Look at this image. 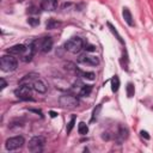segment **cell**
I'll list each match as a JSON object with an SVG mask.
<instances>
[{"mask_svg":"<svg viewBox=\"0 0 153 153\" xmlns=\"http://www.w3.org/2000/svg\"><path fill=\"white\" fill-rule=\"evenodd\" d=\"M31 44L35 50H39L42 53H48L53 48V39H51V37H43V38L33 41Z\"/></svg>","mask_w":153,"mask_h":153,"instance_id":"cell-2","label":"cell"},{"mask_svg":"<svg viewBox=\"0 0 153 153\" xmlns=\"http://www.w3.org/2000/svg\"><path fill=\"white\" fill-rule=\"evenodd\" d=\"M108 26H109V29H110V31L116 36V38L120 41V43H122V44H124V42H123V39H122V37H121V35L117 32V30H116V27L111 24V23H108Z\"/></svg>","mask_w":153,"mask_h":153,"instance_id":"cell-16","label":"cell"},{"mask_svg":"<svg viewBox=\"0 0 153 153\" xmlns=\"http://www.w3.org/2000/svg\"><path fill=\"white\" fill-rule=\"evenodd\" d=\"M50 116H51V117H55V116H56V112H54V111H50Z\"/></svg>","mask_w":153,"mask_h":153,"instance_id":"cell-28","label":"cell"},{"mask_svg":"<svg viewBox=\"0 0 153 153\" xmlns=\"http://www.w3.org/2000/svg\"><path fill=\"white\" fill-rule=\"evenodd\" d=\"M141 135H142V136H145L146 139H149V136L147 135V131H143V130H142V131H141Z\"/></svg>","mask_w":153,"mask_h":153,"instance_id":"cell-27","label":"cell"},{"mask_svg":"<svg viewBox=\"0 0 153 153\" xmlns=\"http://www.w3.org/2000/svg\"><path fill=\"white\" fill-rule=\"evenodd\" d=\"M91 92H92V86L91 85H82L81 88H80L79 94L81 97H87V96L91 94Z\"/></svg>","mask_w":153,"mask_h":153,"instance_id":"cell-15","label":"cell"},{"mask_svg":"<svg viewBox=\"0 0 153 153\" xmlns=\"http://www.w3.org/2000/svg\"><path fill=\"white\" fill-rule=\"evenodd\" d=\"M79 63H82V65H88V66H97L99 63V59L96 56V55H91V54H81L78 60H76Z\"/></svg>","mask_w":153,"mask_h":153,"instance_id":"cell-8","label":"cell"},{"mask_svg":"<svg viewBox=\"0 0 153 153\" xmlns=\"http://www.w3.org/2000/svg\"><path fill=\"white\" fill-rule=\"evenodd\" d=\"M6 51H7V54H11V55H14V56H22L23 57L24 55L27 54L29 47H26L24 44H16V45L8 48Z\"/></svg>","mask_w":153,"mask_h":153,"instance_id":"cell-9","label":"cell"},{"mask_svg":"<svg viewBox=\"0 0 153 153\" xmlns=\"http://www.w3.org/2000/svg\"><path fill=\"white\" fill-rule=\"evenodd\" d=\"M74 123H75V117L73 116L72 117V120L68 122V126H67V128H66V130H67V133H71V130H72V128L74 127Z\"/></svg>","mask_w":153,"mask_h":153,"instance_id":"cell-23","label":"cell"},{"mask_svg":"<svg viewBox=\"0 0 153 153\" xmlns=\"http://www.w3.org/2000/svg\"><path fill=\"white\" fill-rule=\"evenodd\" d=\"M100 110H102V105H100V104H98V105H97V106L93 109V112H92V117H91V122H93L94 120H97V118H98Z\"/></svg>","mask_w":153,"mask_h":153,"instance_id":"cell-19","label":"cell"},{"mask_svg":"<svg viewBox=\"0 0 153 153\" xmlns=\"http://www.w3.org/2000/svg\"><path fill=\"white\" fill-rule=\"evenodd\" d=\"M31 86H32V88H33L36 92H38V93H45V92H47V88H48L47 84H45L43 80H41L39 78L36 79V80L31 84Z\"/></svg>","mask_w":153,"mask_h":153,"instance_id":"cell-10","label":"cell"},{"mask_svg":"<svg viewBox=\"0 0 153 153\" xmlns=\"http://www.w3.org/2000/svg\"><path fill=\"white\" fill-rule=\"evenodd\" d=\"M6 86H7V84H6L5 79H1V90H4V88H5Z\"/></svg>","mask_w":153,"mask_h":153,"instance_id":"cell-24","label":"cell"},{"mask_svg":"<svg viewBox=\"0 0 153 153\" xmlns=\"http://www.w3.org/2000/svg\"><path fill=\"white\" fill-rule=\"evenodd\" d=\"M134 93H135L134 85H133L131 82H128V85H127V96H128L129 98H131V97L134 96Z\"/></svg>","mask_w":153,"mask_h":153,"instance_id":"cell-20","label":"cell"},{"mask_svg":"<svg viewBox=\"0 0 153 153\" xmlns=\"http://www.w3.org/2000/svg\"><path fill=\"white\" fill-rule=\"evenodd\" d=\"M25 143V140L23 136H13V137H10L6 140L5 142V148L7 151H16L18 148H20Z\"/></svg>","mask_w":153,"mask_h":153,"instance_id":"cell-6","label":"cell"},{"mask_svg":"<svg viewBox=\"0 0 153 153\" xmlns=\"http://www.w3.org/2000/svg\"><path fill=\"white\" fill-rule=\"evenodd\" d=\"M78 74H79V76L88 79V80H93L94 79V73H92V72H81V71L78 69Z\"/></svg>","mask_w":153,"mask_h":153,"instance_id":"cell-18","label":"cell"},{"mask_svg":"<svg viewBox=\"0 0 153 153\" xmlns=\"http://www.w3.org/2000/svg\"><path fill=\"white\" fill-rule=\"evenodd\" d=\"M85 49H86L87 51H93V50H94L96 48H94L93 45H87V48H85Z\"/></svg>","mask_w":153,"mask_h":153,"instance_id":"cell-25","label":"cell"},{"mask_svg":"<svg viewBox=\"0 0 153 153\" xmlns=\"http://www.w3.org/2000/svg\"><path fill=\"white\" fill-rule=\"evenodd\" d=\"M32 86L29 84H20V86L14 91V94L22 99V100H31V93H32Z\"/></svg>","mask_w":153,"mask_h":153,"instance_id":"cell-4","label":"cell"},{"mask_svg":"<svg viewBox=\"0 0 153 153\" xmlns=\"http://www.w3.org/2000/svg\"><path fill=\"white\" fill-rule=\"evenodd\" d=\"M118 88H120V78H118V75H114L111 78V91L117 92Z\"/></svg>","mask_w":153,"mask_h":153,"instance_id":"cell-14","label":"cell"},{"mask_svg":"<svg viewBox=\"0 0 153 153\" xmlns=\"http://www.w3.org/2000/svg\"><path fill=\"white\" fill-rule=\"evenodd\" d=\"M59 103L62 108H76L79 105V98L73 96V94H63L59 98Z\"/></svg>","mask_w":153,"mask_h":153,"instance_id":"cell-5","label":"cell"},{"mask_svg":"<svg viewBox=\"0 0 153 153\" xmlns=\"http://www.w3.org/2000/svg\"><path fill=\"white\" fill-rule=\"evenodd\" d=\"M29 12H30V13H37L38 11H36V7H30V8H29Z\"/></svg>","mask_w":153,"mask_h":153,"instance_id":"cell-26","label":"cell"},{"mask_svg":"<svg viewBox=\"0 0 153 153\" xmlns=\"http://www.w3.org/2000/svg\"><path fill=\"white\" fill-rule=\"evenodd\" d=\"M78 131H79L80 135H86L87 131H88V127H87V124H86L85 122H80L79 126H78Z\"/></svg>","mask_w":153,"mask_h":153,"instance_id":"cell-17","label":"cell"},{"mask_svg":"<svg viewBox=\"0 0 153 153\" xmlns=\"http://www.w3.org/2000/svg\"><path fill=\"white\" fill-rule=\"evenodd\" d=\"M57 5L59 0H43L41 7L44 11H55L57 8Z\"/></svg>","mask_w":153,"mask_h":153,"instance_id":"cell-11","label":"cell"},{"mask_svg":"<svg viewBox=\"0 0 153 153\" xmlns=\"http://www.w3.org/2000/svg\"><path fill=\"white\" fill-rule=\"evenodd\" d=\"M18 67V60L14 57V55L7 54L2 55L0 59V68L4 72H13Z\"/></svg>","mask_w":153,"mask_h":153,"instance_id":"cell-1","label":"cell"},{"mask_svg":"<svg viewBox=\"0 0 153 153\" xmlns=\"http://www.w3.org/2000/svg\"><path fill=\"white\" fill-rule=\"evenodd\" d=\"M122 16L126 20V23L129 25V26H134V22H133V17H131V13L129 11V8L127 7H123V12H122Z\"/></svg>","mask_w":153,"mask_h":153,"instance_id":"cell-13","label":"cell"},{"mask_svg":"<svg viewBox=\"0 0 153 153\" xmlns=\"http://www.w3.org/2000/svg\"><path fill=\"white\" fill-rule=\"evenodd\" d=\"M43 146H44V139L42 136H33L32 139H30L27 143V149L32 153H38L42 152Z\"/></svg>","mask_w":153,"mask_h":153,"instance_id":"cell-7","label":"cell"},{"mask_svg":"<svg viewBox=\"0 0 153 153\" xmlns=\"http://www.w3.org/2000/svg\"><path fill=\"white\" fill-rule=\"evenodd\" d=\"M59 25H60V23H59V22L50 19V20L47 23V29H55V27H57Z\"/></svg>","mask_w":153,"mask_h":153,"instance_id":"cell-21","label":"cell"},{"mask_svg":"<svg viewBox=\"0 0 153 153\" xmlns=\"http://www.w3.org/2000/svg\"><path fill=\"white\" fill-rule=\"evenodd\" d=\"M84 48V42L80 37H72L65 43V49L72 54H78Z\"/></svg>","mask_w":153,"mask_h":153,"instance_id":"cell-3","label":"cell"},{"mask_svg":"<svg viewBox=\"0 0 153 153\" xmlns=\"http://www.w3.org/2000/svg\"><path fill=\"white\" fill-rule=\"evenodd\" d=\"M27 23H29L31 26H37V25L39 24V19L36 18V17H30V18L27 19Z\"/></svg>","mask_w":153,"mask_h":153,"instance_id":"cell-22","label":"cell"},{"mask_svg":"<svg viewBox=\"0 0 153 153\" xmlns=\"http://www.w3.org/2000/svg\"><path fill=\"white\" fill-rule=\"evenodd\" d=\"M38 74L37 73H30V74H26V75H24V78L23 79H20V81H19V84H29V85H31L36 79H38Z\"/></svg>","mask_w":153,"mask_h":153,"instance_id":"cell-12","label":"cell"}]
</instances>
